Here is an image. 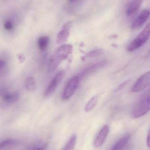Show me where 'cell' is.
I'll use <instances>...</instances> for the list:
<instances>
[{"label":"cell","instance_id":"obj_6","mask_svg":"<svg viewBox=\"0 0 150 150\" xmlns=\"http://www.w3.org/2000/svg\"><path fill=\"white\" fill-rule=\"evenodd\" d=\"M65 72L64 71H59L55 75L54 78L52 79V81L45 90V96H50L52 94L57 88L59 85L62 81L64 76Z\"/></svg>","mask_w":150,"mask_h":150},{"label":"cell","instance_id":"obj_24","mask_svg":"<svg viewBox=\"0 0 150 150\" xmlns=\"http://www.w3.org/2000/svg\"><path fill=\"white\" fill-rule=\"evenodd\" d=\"M18 58H19V60L21 63H23L25 60V57H24L23 55H22V54L19 55Z\"/></svg>","mask_w":150,"mask_h":150},{"label":"cell","instance_id":"obj_23","mask_svg":"<svg viewBox=\"0 0 150 150\" xmlns=\"http://www.w3.org/2000/svg\"><path fill=\"white\" fill-rule=\"evenodd\" d=\"M146 143H147V146L148 147H150V132H148V135H147V137L146 138Z\"/></svg>","mask_w":150,"mask_h":150},{"label":"cell","instance_id":"obj_11","mask_svg":"<svg viewBox=\"0 0 150 150\" xmlns=\"http://www.w3.org/2000/svg\"><path fill=\"white\" fill-rule=\"evenodd\" d=\"M130 135L127 134L120 139L113 146V150H121L123 149L128 144V142L130 139Z\"/></svg>","mask_w":150,"mask_h":150},{"label":"cell","instance_id":"obj_1","mask_svg":"<svg viewBox=\"0 0 150 150\" xmlns=\"http://www.w3.org/2000/svg\"><path fill=\"white\" fill-rule=\"evenodd\" d=\"M72 51L73 46L71 45H63L58 48L50 60L48 69L49 72H52L56 70L60 64L68 57Z\"/></svg>","mask_w":150,"mask_h":150},{"label":"cell","instance_id":"obj_18","mask_svg":"<svg viewBox=\"0 0 150 150\" xmlns=\"http://www.w3.org/2000/svg\"><path fill=\"white\" fill-rule=\"evenodd\" d=\"M15 143V141L13 139H7V140L3 141V142L0 143V150L7 147L9 146L12 145Z\"/></svg>","mask_w":150,"mask_h":150},{"label":"cell","instance_id":"obj_9","mask_svg":"<svg viewBox=\"0 0 150 150\" xmlns=\"http://www.w3.org/2000/svg\"><path fill=\"white\" fill-rule=\"evenodd\" d=\"M109 132V127L108 125H105L97 135L94 143V146L96 147H100L104 143Z\"/></svg>","mask_w":150,"mask_h":150},{"label":"cell","instance_id":"obj_5","mask_svg":"<svg viewBox=\"0 0 150 150\" xmlns=\"http://www.w3.org/2000/svg\"><path fill=\"white\" fill-rule=\"evenodd\" d=\"M150 83V72L148 71L142 74L135 82L132 88L131 92L138 93L144 90L149 86Z\"/></svg>","mask_w":150,"mask_h":150},{"label":"cell","instance_id":"obj_13","mask_svg":"<svg viewBox=\"0 0 150 150\" xmlns=\"http://www.w3.org/2000/svg\"><path fill=\"white\" fill-rule=\"evenodd\" d=\"M50 42V38L47 36H42L39 38L38 42V48L41 51L46 49Z\"/></svg>","mask_w":150,"mask_h":150},{"label":"cell","instance_id":"obj_12","mask_svg":"<svg viewBox=\"0 0 150 150\" xmlns=\"http://www.w3.org/2000/svg\"><path fill=\"white\" fill-rule=\"evenodd\" d=\"M3 100L8 103H14L17 102L20 98V95L17 92L12 93H6L2 96Z\"/></svg>","mask_w":150,"mask_h":150},{"label":"cell","instance_id":"obj_22","mask_svg":"<svg viewBox=\"0 0 150 150\" xmlns=\"http://www.w3.org/2000/svg\"><path fill=\"white\" fill-rule=\"evenodd\" d=\"M6 66V62L4 60H0V71L5 68Z\"/></svg>","mask_w":150,"mask_h":150},{"label":"cell","instance_id":"obj_8","mask_svg":"<svg viewBox=\"0 0 150 150\" xmlns=\"http://www.w3.org/2000/svg\"><path fill=\"white\" fill-rule=\"evenodd\" d=\"M71 23L68 22L62 27L57 36V44H62L65 42L70 35V30L71 27Z\"/></svg>","mask_w":150,"mask_h":150},{"label":"cell","instance_id":"obj_10","mask_svg":"<svg viewBox=\"0 0 150 150\" xmlns=\"http://www.w3.org/2000/svg\"><path fill=\"white\" fill-rule=\"evenodd\" d=\"M144 0H132L128 6L126 13L128 16L134 14L138 10Z\"/></svg>","mask_w":150,"mask_h":150},{"label":"cell","instance_id":"obj_2","mask_svg":"<svg viewBox=\"0 0 150 150\" xmlns=\"http://www.w3.org/2000/svg\"><path fill=\"white\" fill-rule=\"evenodd\" d=\"M150 35V24L148 23L137 37L128 45L127 51L131 52L142 47L149 39Z\"/></svg>","mask_w":150,"mask_h":150},{"label":"cell","instance_id":"obj_21","mask_svg":"<svg viewBox=\"0 0 150 150\" xmlns=\"http://www.w3.org/2000/svg\"><path fill=\"white\" fill-rule=\"evenodd\" d=\"M4 28L6 30H10L13 29V26L10 22L7 21L4 24Z\"/></svg>","mask_w":150,"mask_h":150},{"label":"cell","instance_id":"obj_7","mask_svg":"<svg viewBox=\"0 0 150 150\" xmlns=\"http://www.w3.org/2000/svg\"><path fill=\"white\" fill-rule=\"evenodd\" d=\"M150 15V12L148 9L143 10L132 23L131 28L133 30L138 29L145 23Z\"/></svg>","mask_w":150,"mask_h":150},{"label":"cell","instance_id":"obj_16","mask_svg":"<svg viewBox=\"0 0 150 150\" xmlns=\"http://www.w3.org/2000/svg\"><path fill=\"white\" fill-rule=\"evenodd\" d=\"M26 88L28 91L32 92L36 88V82L35 79L33 77H29L27 79L25 83Z\"/></svg>","mask_w":150,"mask_h":150},{"label":"cell","instance_id":"obj_17","mask_svg":"<svg viewBox=\"0 0 150 150\" xmlns=\"http://www.w3.org/2000/svg\"><path fill=\"white\" fill-rule=\"evenodd\" d=\"M104 51L103 50L101 49H98V50H94L92 51L88 52L87 54H86L85 57L87 58H93L94 57H97L100 56L103 53Z\"/></svg>","mask_w":150,"mask_h":150},{"label":"cell","instance_id":"obj_3","mask_svg":"<svg viewBox=\"0 0 150 150\" xmlns=\"http://www.w3.org/2000/svg\"><path fill=\"white\" fill-rule=\"evenodd\" d=\"M150 93L144 95L134 106L132 110V116L134 118H138L144 115L150 110Z\"/></svg>","mask_w":150,"mask_h":150},{"label":"cell","instance_id":"obj_20","mask_svg":"<svg viewBox=\"0 0 150 150\" xmlns=\"http://www.w3.org/2000/svg\"><path fill=\"white\" fill-rule=\"evenodd\" d=\"M83 0H67L69 5L71 6H76L82 2Z\"/></svg>","mask_w":150,"mask_h":150},{"label":"cell","instance_id":"obj_19","mask_svg":"<svg viewBox=\"0 0 150 150\" xmlns=\"http://www.w3.org/2000/svg\"><path fill=\"white\" fill-rule=\"evenodd\" d=\"M129 81V80H128L124 81V82H123V83H121V84L117 87V88L115 89V92H118V91H121L123 88H124L126 86V85L128 84Z\"/></svg>","mask_w":150,"mask_h":150},{"label":"cell","instance_id":"obj_15","mask_svg":"<svg viewBox=\"0 0 150 150\" xmlns=\"http://www.w3.org/2000/svg\"><path fill=\"white\" fill-rule=\"evenodd\" d=\"M76 139H77V136L75 134H73L67 141L66 144L64 147V150H71L74 149V146L76 144Z\"/></svg>","mask_w":150,"mask_h":150},{"label":"cell","instance_id":"obj_14","mask_svg":"<svg viewBox=\"0 0 150 150\" xmlns=\"http://www.w3.org/2000/svg\"><path fill=\"white\" fill-rule=\"evenodd\" d=\"M98 95L92 97V99L88 102L85 107V111L88 112L93 110L97 104L98 100Z\"/></svg>","mask_w":150,"mask_h":150},{"label":"cell","instance_id":"obj_4","mask_svg":"<svg viewBox=\"0 0 150 150\" xmlns=\"http://www.w3.org/2000/svg\"><path fill=\"white\" fill-rule=\"evenodd\" d=\"M79 81V78L78 76H74L69 80L62 93L63 100H68L73 95L78 88Z\"/></svg>","mask_w":150,"mask_h":150}]
</instances>
